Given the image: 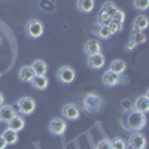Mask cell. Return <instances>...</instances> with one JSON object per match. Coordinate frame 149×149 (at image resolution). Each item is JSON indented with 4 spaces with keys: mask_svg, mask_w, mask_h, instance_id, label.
<instances>
[{
    "mask_svg": "<svg viewBox=\"0 0 149 149\" xmlns=\"http://www.w3.org/2000/svg\"><path fill=\"white\" fill-rule=\"evenodd\" d=\"M18 78L22 82H31V79L34 78V72H33L31 66H22L18 72Z\"/></svg>",
    "mask_w": 149,
    "mask_h": 149,
    "instance_id": "16",
    "label": "cell"
},
{
    "mask_svg": "<svg viewBox=\"0 0 149 149\" xmlns=\"http://www.w3.org/2000/svg\"><path fill=\"white\" fill-rule=\"evenodd\" d=\"M24 127H26V119H24L21 115H18V113L8 122V130H12L15 133L21 131Z\"/></svg>",
    "mask_w": 149,
    "mask_h": 149,
    "instance_id": "12",
    "label": "cell"
},
{
    "mask_svg": "<svg viewBox=\"0 0 149 149\" xmlns=\"http://www.w3.org/2000/svg\"><path fill=\"white\" fill-rule=\"evenodd\" d=\"M94 2L93 0H79L78 2V9L81 12H84V14H90V12H93L94 9Z\"/></svg>",
    "mask_w": 149,
    "mask_h": 149,
    "instance_id": "20",
    "label": "cell"
},
{
    "mask_svg": "<svg viewBox=\"0 0 149 149\" xmlns=\"http://www.w3.org/2000/svg\"><path fill=\"white\" fill-rule=\"evenodd\" d=\"M125 69H127V64H125V61H124V60H113V61H112V63H110V72H113L115 74H118V76H121V74L124 73V72H125Z\"/></svg>",
    "mask_w": 149,
    "mask_h": 149,
    "instance_id": "18",
    "label": "cell"
},
{
    "mask_svg": "<svg viewBox=\"0 0 149 149\" xmlns=\"http://www.w3.org/2000/svg\"><path fill=\"white\" fill-rule=\"evenodd\" d=\"M133 5H134L136 9H139V10H146L149 8V2H148V0H136Z\"/></svg>",
    "mask_w": 149,
    "mask_h": 149,
    "instance_id": "28",
    "label": "cell"
},
{
    "mask_svg": "<svg viewBox=\"0 0 149 149\" xmlns=\"http://www.w3.org/2000/svg\"><path fill=\"white\" fill-rule=\"evenodd\" d=\"M148 24H149L148 17L146 15H139L137 18L134 19L131 30H133V33H143L146 30V27H148Z\"/></svg>",
    "mask_w": 149,
    "mask_h": 149,
    "instance_id": "13",
    "label": "cell"
},
{
    "mask_svg": "<svg viewBox=\"0 0 149 149\" xmlns=\"http://www.w3.org/2000/svg\"><path fill=\"white\" fill-rule=\"evenodd\" d=\"M127 146H128V149H145V146H146V137H145L142 133H133L130 137H128Z\"/></svg>",
    "mask_w": 149,
    "mask_h": 149,
    "instance_id": "8",
    "label": "cell"
},
{
    "mask_svg": "<svg viewBox=\"0 0 149 149\" xmlns=\"http://www.w3.org/2000/svg\"><path fill=\"white\" fill-rule=\"evenodd\" d=\"M36 109V102L31 97H21L18 100V112L21 115H30Z\"/></svg>",
    "mask_w": 149,
    "mask_h": 149,
    "instance_id": "5",
    "label": "cell"
},
{
    "mask_svg": "<svg viewBox=\"0 0 149 149\" xmlns=\"http://www.w3.org/2000/svg\"><path fill=\"white\" fill-rule=\"evenodd\" d=\"M102 104H103V100L94 93L86 94L82 100V107L86 113H97L102 109Z\"/></svg>",
    "mask_w": 149,
    "mask_h": 149,
    "instance_id": "2",
    "label": "cell"
},
{
    "mask_svg": "<svg viewBox=\"0 0 149 149\" xmlns=\"http://www.w3.org/2000/svg\"><path fill=\"white\" fill-rule=\"evenodd\" d=\"M102 82H103L106 86H116L118 84L122 82V79H121V76L115 74L113 72L106 70V72L103 73V76H102Z\"/></svg>",
    "mask_w": 149,
    "mask_h": 149,
    "instance_id": "11",
    "label": "cell"
},
{
    "mask_svg": "<svg viewBox=\"0 0 149 149\" xmlns=\"http://www.w3.org/2000/svg\"><path fill=\"white\" fill-rule=\"evenodd\" d=\"M133 110L140 112V113L146 115V112L149 110V97H148V95H140V97H137V98L134 100Z\"/></svg>",
    "mask_w": 149,
    "mask_h": 149,
    "instance_id": "10",
    "label": "cell"
},
{
    "mask_svg": "<svg viewBox=\"0 0 149 149\" xmlns=\"http://www.w3.org/2000/svg\"><path fill=\"white\" fill-rule=\"evenodd\" d=\"M15 115H17V112H15L14 106L3 104L2 107H0V121H2V122H6V124H8Z\"/></svg>",
    "mask_w": 149,
    "mask_h": 149,
    "instance_id": "14",
    "label": "cell"
},
{
    "mask_svg": "<svg viewBox=\"0 0 149 149\" xmlns=\"http://www.w3.org/2000/svg\"><path fill=\"white\" fill-rule=\"evenodd\" d=\"M94 33L98 37H102V39H109V37L112 36L109 29H107V26H97V24L94 26Z\"/></svg>",
    "mask_w": 149,
    "mask_h": 149,
    "instance_id": "22",
    "label": "cell"
},
{
    "mask_svg": "<svg viewBox=\"0 0 149 149\" xmlns=\"http://www.w3.org/2000/svg\"><path fill=\"white\" fill-rule=\"evenodd\" d=\"M88 66L94 70H98V69H102L104 66V57L103 54H95V55H91L88 57Z\"/></svg>",
    "mask_w": 149,
    "mask_h": 149,
    "instance_id": "15",
    "label": "cell"
},
{
    "mask_svg": "<svg viewBox=\"0 0 149 149\" xmlns=\"http://www.w3.org/2000/svg\"><path fill=\"white\" fill-rule=\"evenodd\" d=\"M26 31L30 37H33V39H37V37H40L43 34V24L42 21L39 19H30L27 22V26H26Z\"/></svg>",
    "mask_w": 149,
    "mask_h": 149,
    "instance_id": "3",
    "label": "cell"
},
{
    "mask_svg": "<svg viewBox=\"0 0 149 149\" xmlns=\"http://www.w3.org/2000/svg\"><path fill=\"white\" fill-rule=\"evenodd\" d=\"M97 26H107V24L112 21L110 19V17H107V15H104V14H102V12H98L97 14Z\"/></svg>",
    "mask_w": 149,
    "mask_h": 149,
    "instance_id": "27",
    "label": "cell"
},
{
    "mask_svg": "<svg viewBox=\"0 0 149 149\" xmlns=\"http://www.w3.org/2000/svg\"><path fill=\"white\" fill-rule=\"evenodd\" d=\"M110 146H112V149H128L127 142L122 137H115L113 140H110Z\"/></svg>",
    "mask_w": 149,
    "mask_h": 149,
    "instance_id": "25",
    "label": "cell"
},
{
    "mask_svg": "<svg viewBox=\"0 0 149 149\" xmlns=\"http://www.w3.org/2000/svg\"><path fill=\"white\" fill-rule=\"evenodd\" d=\"M31 85H33V88L42 91L48 86V78L46 76H34L31 79Z\"/></svg>",
    "mask_w": 149,
    "mask_h": 149,
    "instance_id": "19",
    "label": "cell"
},
{
    "mask_svg": "<svg viewBox=\"0 0 149 149\" xmlns=\"http://www.w3.org/2000/svg\"><path fill=\"white\" fill-rule=\"evenodd\" d=\"M134 48H136V45H134V43H133L131 40H130V42L127 43V46H125V49H127V51H133Z\"/></svg>",
    "mask_w": 149,
    "mask_h": 149,
    "instance_id": "33",
    "label": "cell"
},
{
    "mask_svg": "<svg viewBox=\"0 0 149 149\" xmlns=\"http://www.w3.org/2000/svg\"><path fill=\"white\" fill-rule=\"evenodd\" d=\"M118 8L115 6V3H112V2H106L103 6H102V14H104V15H107V17H110V19H112V15L115 14V10H116Z\"/></svg>",
    "mask_w": 149,
    "mask_h": 149,
    "instance_id": "23",
    "label": "cell"
},
{
    "mask_svg": "<svg viewBox=\"0 0 149 149\" xmlns=\"http://www.w3.org/2000/svg\"><path fill=\"white\" fill-rule=\"evenodd\" d=\"M31 69L34 72V76H45L46 72H48V64L43 60H36L31 64Z\"/></svg>",
    "mask_w": 149,
    "mask_h": 149,
    "instance_id": "17",
    "label": "cell"
},
{
    "mask_svg": "<svg viewBox=\"0 0 149 149\" xmlns=\"http://www.w3.org/2000/svg\"><path fill=\"white\" fill-rule=\"evenodd\" d=\"M146 125V116L140 112H136V110H130L127 119H125V127L128 131L133 133H139L143 127Z\"/></svg>",
    "mask_w": 149,
    "mask_h": 149,
    "instance_id": "1",
    "label": "cell"
},
{
    "mask_svg": "<svg viewBox=\"0 0 149 149\" xmlns=\"http://www.w3.org/2000/svg\"><path fill=\"white\" fill-rule=\"evenodd\" d=\"M3 103H5V97H3V94L0 93V107L3 106Z\"/></svg>",
    "mask_w": 149,
    "mask_h": 149,
    "instance_id": "34",
    "label": "cell"
},
{
    "mask_svg": "<svg viewBox=\"0 0 149 149\" xmlns=\"http://www.w3.org/2000/svg\"><path fill=\"white\" fill-rule=\"evenodd\" d=\"M107 29H109V31H110V34H116V33H119L121 30H122V27L121 26H118V24H115V22H109L107 24Z\"/></svg>",
    "mask_w": 149,
    "mask_h": 149,
    "instance_id": "29",
    "label": "cell"
},
{
    "mask_svg": "<svg viewBox=\"0 0 149 149\" xmlns=\"http://www.w3.org/2000/svg\"><path fill=\"white\" fill-rule=\"evenodd\" d=\"M100 51H102V45H100V42H98L97 39H90V40H86L85 45H84V52L88 57L100 54Z\"/></svg>",
    "mask_w": 149,
    "mask_h": 149,
    "instance_id": "9",
    "label": "cell"
},
{
    "mask_svg": "<svg viewBox=\"0 0 149 149\" xmlns=\"http://www.w3.org/2000/svg\"><path fill=\"white\" fill-rule=\"evenodd\" d=\"M61 113H63V116L69 121H76L81 116V110L74 103H67V104L63 106V109H61Z\"/></svg>",
    "mask_w": 149,
    "mask_h": 149,
    "instance_id": "7",
    "label": "cell"
},
{
    "mask_svg": "<svg viewBox=\"0 0 149 149\" xmlns=\"http://www.w3.org/2000/svg\"><path fill=\"white\" fill-rule=\"evenodd\" d=\"M95 149H112V146H110V140L109 139H103V140H100L97 143V148Z\"/></svg>",
    "mask_w": 149,
    "mask_h": 149,
    "instance_id": "30",
    "label": "cell"
},
{
    "mask_svg": "<svg viewBox=\"0 0 149 149\" xmlns=\"http://www.w3.org/2000/svg\"><path fill=\"white\" fill-rule=\"evenodd\" d=\"M130 40L137 46V45H142V43L146 42V36H145V33H131V39Z\"/></svg>",
    "mask_w": 149,
    "mask_h": 149,
    "instance_id": "26",
    "label": "cell"
},
{
    "mask_svg": "<svg viewBox=\"0 0 149 149\" xmlns=\"http://www.w3.org/2000/svg\"><path fill=\"white\" fill-rule=\"evenodd\" d=\"M74 76H76V73H74L73 67H70V66H61L57 72L58 81L63 84H72L74 81Z\"/></svg>",
    "mask_w": 149,
    "mask_h": 149,
    "instance_id": "6",
    "label": "cell"
},
{
    "mask_svg": "<svg viewBox=\"0 0 149 149\" xmlns=\"http://www.w3.org/2000/svg\"><path fill=\"white\" fill-rule=\"evenodd\" d=\"M124 21H125V14H124V10L116 9V10H115V14L112 15V22H115V24H118V26L122 27Z\"/></svg>",
    "mask_w": 149,
    "mask_h": 149,
    "instance_id": "24",
    "label": "cell"
},
{
    "mask_svg": "<svg viewBox=\"0 0 149 149\" xmlns=\"http://www.w3.org/2000/svg\"><path fill=\"white\" fill-rule=\"evenodd\" d=\"M49 133L54 134V136H63L67 130V124H66V119L63 118H54L51 119V122H49Z\"/></svg>",
    "mask_w": 149,
    "mask_h": 149,
    "instance_id": "4",
    "label": "cell"
},
{
    "mask_svg": "<svg viewBox=\"0 0 149 149\" xmlns=\"http://www.w3.org/2000/svg\"><path fill=\"white\" fill-rule=\"evenodd\" d=\"M131 107H133V104H131L130 100H124L122 102V110H130Z\"/></svg>",
    "mask_w": 149,
    "mask_h": 149,
    "instance_id": "31",
    "label": "cell"
},
{
    "mask_svg": "<svg viewBox=\"0 0 149 149\" xmlns=\"http://www.w3.org/2000/svg\"><path fill=\"white\" fill-rule=\"evenodd\" d=\"M6 146H8V143H6V140L0 136V149H6Z\"/></svg>",
    "mask_w": 149,
    "mask_h": 149,
    "instance_id": "32",
    "label": "cell"
},
{
    "mask_svg": "<svg viewBox=\"0 0 149 149\" xmlns=\"http://www.w3.org/2000/svg\"><path fill=\"white\" fill-rule=\"evenodd\" d=\"M0 79H2V73H0Z\"/></svg>",
    "mask_w": 149,
    "mask_h": 149,
    "instance_id": "36",
    "label": "cell"
},
{
    "mask_svg": "<svg viewBox=\"0 0 149 149\" xmlns=\"http://www.w3.org/2000/svg\"><path fill=\"white\" fill-rule=\"evenodd\" d=\"M2 137L6 140V143L8 145H15L17 142H18V133H15V131H12V130H5L3 131V134H2Z\"/></svg>",
    "mask_w": 149,
    "mask_h": 149,
    "instance_id": "21",
    "label": "cell"
},
{
    "mask_svg": "<svg viewBox=\"0 0 149 149\" xmlns=\"http://www.w3.org/2000/svg\"><path fill=\"white\" fill-rule=\"evenodd\" d=\"M0 46H2V37H0Z\"/></svg>",
    "mask_w": 149,
    "mask_h": 149,
    "instance_id": "35",
    "label": "cell"
}]
</instances>
